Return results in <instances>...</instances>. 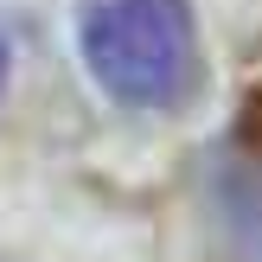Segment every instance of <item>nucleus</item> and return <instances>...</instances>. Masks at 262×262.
I'll use <instances>...</instances> for the list:
<instances>
[{
    "label": "nucleus",
    "instance_id": "f257e3e1",
    "mask_svg": "<svg viewBox=\"0 0 262 262\" xmlns=\"http://www.w3.org/2000/svg\"><path fill=\"white\" fill-rule=\"evenodd\" d=\"M83 58L115 102L166 109L192 83V7L186 0H96L83 19Z\"/></svg>",
    "mask_w": 262,
    "mask_h": 262
},
{
    "label": "nucleus",
    "instance_id": "f03ea898",
    "mask_svg": "<svg viewBox=\"0 0 262 262\" xmlns=\"http://www.w3.org/2000/svg\"><path fill=\"white\" fill-rule=\"evenodd\" d=\"M0 90H7V38H0Z\"/></svg>",
    "mask_w": 262,
    "mask_h": 262
}]
</instances>
